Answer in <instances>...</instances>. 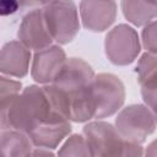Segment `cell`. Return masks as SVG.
I'll return each instance as SVG.
<instances>
[{
  "mask_svg": "<svg viewBox=\"0 0 157 157\" xmlns=\"http://www.w3.org/2000/svg\"><path fill=\"white\" fill-rule=\"evenodd\" d=\"M65 60L66 54L59 44H50L43 49L36 50L31 65L32 78L39 85L50 83Z\"/></svg>",
  "mask_w": 157,
  "mask_h": 157,
  "instance_id": "cell-8",
  "label": "cell"
},
{
  "mask_svg": "<svg viewBox=\"0 0 157 157\" xmlns=\"http://www.w3.org/2000/svg\"><path fill=\"white\" fill-rule=\"evenodd\" d=\"M136 65L137 81L141 88V96L145 104L152 110L156 109L157 93V61L156 54L144 53L139 55Z\"/></svg>",
  "mask_w": 157,
  "mask_h": 157,
  "instance_id": "cell-12",
  "label": "cell"
},
{
  "mask_svg": "<svg viewBox=\"0 0 157 157\" xmlns=\"http://www.w3.org/2000/svg\"><path fill=\"white\" fill-rule=\"evenodd\" d=\"M117 12L114 0H81L78 6L80 21L91 32H104L110 28L117 18Z\"/></svg>",
  "mask_w": 157,
  "mask_h": 157,
  "instance_id": "cell-7",
  "label": "cell"
},
{
  "mask_svg": "<svg viewBox=\"0 0 157 157\" xmlns=\"http://www.w3.org/2000/svg\"><path fill=\"white\" fill-rule=\"evenodd\" d=\"M33 147L27 134L16 129L0 130V156H31Z\"/></svg>",
  "mask_w": 157,
  "mask_h": 157,
  "instance_id": "cell-13",
  "label": "cell"
},
{
  "mask_svg": "<svg viewBox=\"0 0 157 157\" xmlns=\"http://www.w3.org/2000/svg\"><path fill=\"white\" fill-rule=\"evenodd\" d=\"M114 126L128 141L142 145L156 130L155 110L146 104H130L118 110Z\"/></svg>",
  "mask_w": 157,
  "mask_h": 157,
  "instance_id": "cell-4",
  "label": "cell"
},
{
  "mask_svg": "<svg viewBox=\"0 0 157 157\" xmlns=\"http://www.w3.org/2000/svg\"><path fill=\"white\" fill-rule=\"evenodd\" d=\"M150 1H152V2H157V0H150Z\"/></svg>",
  "mask_w": 157,
  "mask_h": 157,
  "instance_id": "cell-20",
  "label": "cell"
},
{
  "mask_svg": "<svg viewBox=\"0 0 157 157\" xmlns=\"http://www.w3.org/2000/svg\"><path fill=\"white\" fill-rule=\"evenodd\" d=\"M59 156H91L88 145L82 134L70 135L60 150L58 151Z\"/></svg>",
  "mask_w": 157,
  "mask_h": 157,
  "instance_id": "cell-16",
  "label": "cell"
},
{
  "mask_svg": "<svg viewBox=\"0 0 157 157\" xmlns=\"http://www.w3.org/2000/svg\"><path fill=\"white\" fill-rule=\"evenodd\" d=\"M70 123H71L70 120L61 117L36 128L27 135L34 147L54 150L71 132Z\"/></svg>",
  "mask_w": 157,
  "mask_h": 157,
  "instance_id": "cell-11",
  "label": "cell"
},
{
  "mask_svg": "<svg viewBox=\"0 0 157 157\" xmlns=\"http://www.w3.org/2000/svg\"><path fill=\"white\" fill-rule=\"evenodd\" d=\"M17 0H0V16H9L18 10Z\"/></svg>",
  "mask_w": 157,
  "mask_h": 157,
  "instance_id": "cell-18",
  "label": "cell"
},
{
  "mask_svg": "<svg viewBox=\"0 0 157 157\" xmlns=\"http://www.w3.org/2000/svg\"><path fill=\"white\" fill-rule=\"evenodd\" d=\"M47 29L56 44H67L75 39L81 21L78 10L72 0H52L42 7Z\"/></svg>",
  "mask_w": 157,
  "mask_h": 157,
  "instance_id": "cell-3",
  "label": "cell"
},
{
  "mask_svg": "<svg viewBox=\"0 0 157 157\" xmlns=\"http://www.w3.org/2000/svg\"><path fill=\"white\" fill-rule=\"evenodd\" d=\"M21 90L22 83L20 81L0 74V130L10 129L7 113Z\"/></svg>",
  "mask_w": 157,
  "mask_h": 157,
  "instance_id": "cell-15",
  "label": "cell"
},
{
  "mask_svg": "<svg viewBox=\"0 0 157 157\" xmlns=\"http://www.w3.org/2000/svg\"><path fill=\"white\" fill-rule=\"evenodd\" d=\"M142 33H141V47L146 49L147 53L156 54L157 52V39H156V20L146 23L142 26Z\"/></svg>",
  "mask_w": 157,
  "mask_h": 157,
  "instance_id": "cell-17",
  "label": "cell"
},
{
  "mask_svg": "<svg viewBox=\"0 0 157 157\" xmlns=\"http://www.w3.org/2000/svg\"><path fill=\"white\" fill-rule=\"evenodd\" d=\"M31 50L20 40H11L0 49V74L9 77H25L28 74Z\"/></svg>",
  "mask_w": 157,
  "mask_h": 157,
  "instance_id": "cell-10",
  "label": "cell"
},
{
  "mask_svg": "<svg viewBox=\"0 0 157 157\" xmlns=\"http://www.w3.org/2000/svg\"><path fill=\"white\" fill-rule=\"evenodd\" d=\"M120 7L124 17L134 26L142 27L156 20L157 2L150 0H121Z\"/></svg>",
  "mask_w": 157,
  "mask_h": 157,
  "instance_id": "cell-14",
  "label": "cell"
},
{
  "mask_svg": "<svg viewBox=\"0 0 157 157\" xmlns=\"http://www.w3.org/2000/svg\"><path fill=\"white\" fill-rule=\"evenodd\" d=\"M82 135L86 139L91 156L140 157L144 155L142 145L125 140L113 124L102 119L87 123L83 126Z\"/></svg>",
  "mask_w": 157,
  "mask_h": 157,
  "instance_id": "cell-2",
  "label": "cell"
},
{
  "mask_svg": "<svg viewBox=\"0 0 157 157\" xmlns=\"http://www.w3.org/2000/svg\"><path fill=\"white\" fill-rule=\"evenodd\" d=\"M94 118L104 119L118 113L125 102V87L121 80L108 72L94 75L92 81Z\"/></svg>",
  "mask_w": 157,
  "mask_h": 157,
  "instance_id": "cell-5",
  "label": "cell"
},
{
  "mask_svg": "<svg viewBox=\"0 0 157 157\" xmlns=\"http://www.w3.org/2000/svg\"><path fill=\"white\" fill-rule=\"evenodd\" d=\"M17 38L25 47L34 52L53 44L40 7H34L23 16L17 31Z\"/></svg>",
  "mask_w": 157,
  "mask_h": 157,
  "instance_id": "cell-9",
  "label": "cell"
},
{
  "mask_svg": "<svg viewBox=\"0 0 157 157\" xmlns=\"http://www.w3.org/2000/svg\"><path fill=\"white\" fill-rule=\"evenodd\" d=\"M20 6L25 7H37L39 6V0H17Z\"/></svg>",
  "mask_w": 157,
  "mask_h": 157,
  "instance_id": "cell-19",
  "label": "cell"
},
{
  "mask_svg": "<svg viewBox=\"0 0 157 157\" xmlns=\"http://www.w3.org/2000/svg\"><path fill=\"white\" fill-rule=\"evenodd\" d=\"M61 117L50 103L43 86L39 85H29L22 88L7 113L10 129L25 134Z\"/></svg>",
  "mask_w": 157,
  "mask_h": 157,
  "instance_id": "cell-1",
  "label": "cell"
},
{
  "mask_svg": "<svg viewBox=\"0 0 157 157\" xmlns=\"http://www.w3.org/2000/svg\"><path fill=\"white\" fill-rule=\"evenodd\" d=\"M104 52L108 60L114 65L132 64L141 53V42L136 29L125 23L113 27L105 34Z\"/></svg>",
  "mask_w": 157,
  "mask_h": 157,
  "instance_id": "cell-6",
  "label": "cell"
}]
</instances>
